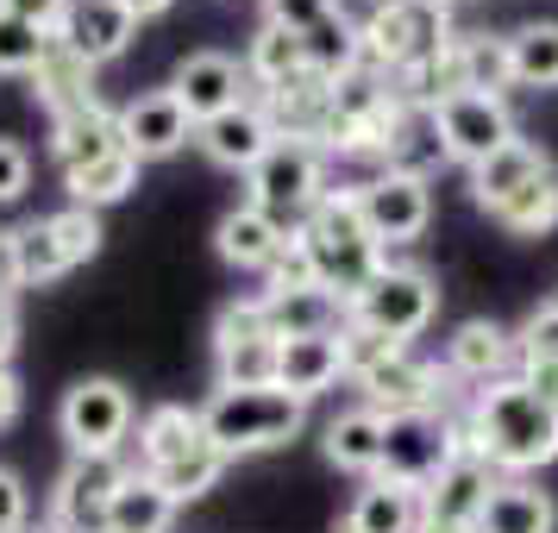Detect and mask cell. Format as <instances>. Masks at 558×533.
Returning <instances> with one entry per match:
<instances>
[{"label": "cell", "mask_w": 558, "mask_h": 533, "mask_svg": "<svg viewBox=\"0 0 558 533\" xmlns=\"http://www.w3.org/2000/svg\"><path fill=\"white\" fill-rule=\"evenodd\" d=\"M45 51H51V32L26 26L20 13L0 7V76H32L45 63Z\"/></svg>", "instance_id": "39"}, {"label": "cell", "mask_w": 558, "mask_h": 533, "mask_svg": "<svg viewBox=\"0 0 558 533\" xmlns=\"http://www.w3.org/2000/svg\"><path fill=\"white\" fill-rule=\"evenodd\" d=\"M26 182H32V152L20 145V138H7V132H0V207L20 202V195H26Z\"/></svg>", "instance_id": "43"}, {"label": "cell", "mask_w": 558, "mask_h": 533, "mask_svg": "<svg viewBox=\"0 0 558 533\" xmlns=\"http://www.w3.org/2000/svg\"><path fill=\"white\" fill-rule=\"evenodd\" d=\"M227 464H232V458L220 452L214 439H202V446H195L189 458H177L170 471H157V483H163V489H170L177 502H202L207 489H214V483L227 477Z\"/></svg>", "instance_id": "38"}, {"label": "cell", "mask_w": 558, "mask_h": 533, "mask_svg": "<svg viewBox=\"0 0 558 533\" xmlns=\"http://www.w3.org/2000/svg\"><path fill=\"white\" fill-rule=\"evenodd\" d=\"M120 138H126V152L138 163H157V157H177L195 138V120L177 101V88H151V95L120 107Z\"/></svg>", "instance_id": "16"}, {"label": "cell", "mask_w": 558, "mask_h": 533, "mask_svg": "<svg viewBox=\"0 0 558 533\" xmlns=\"http://www.w3.org/2000/svg\"><path fill=\"white\" fill-rule=\"evenodd\" d=\"M13 414H20V377L13 364H0V427H13Z\"/></svg>", "instance_id": "50"}, {"label": "cell", "mask_w": 558, "mask_h": 533, "mask_svg": "<svg viewBox=\"0 0 558 533\" xmlns=\"http://www.w3.org/2000/svg\"><path fill=\"white\" fill-rule=\"evenodd\" d=\"M13 239H20V282H26V289H51L57 277H70V270H76L70 252L57 245L51 220H32V227H20Z\"/></svg>", "instance_id": "36"}, {"label": "cell", "mask_w": 558, "mask_h": 533, "mask_svg": "<svg viewBox=\"0 0 558 533\" xmlns=\"http://www.w3.org/2000/svg\"><path fill=\"white\" fill-rule=\"evenodd\" d=\"M357 389H364V408H377L383 421H389V414L446 408V371H439L433 358H414L408 346H402V352H389L377 371H364Z\"/></svg>", "instance_id": "13"}, {"label": "cell", "mask_w": 558, "mask_h": 533, "mask_svg": "<svg viewBox=\"0 0 558 533\" xmlns=\"http://www.w3.org/2000/svg\"><path fill=\"white\" fill-rule=\"evenodd\" d=\"M277 352H282V332L270 327L264 295L220 307V320H214V383H220V389L277 383Z\"/></svg>", "instance_id": "8"}, {"label": "cell", "mask_w": 558, "mask_h": 533, "mask_svg": "<svg viewBox=\"0 0 558 533\" xmlns=\"http://www.w3.org/2000/svg\"><path fill=\"white\" fill-rule=\"evenodd\" d=\"M489 220H496L508 239H546V232L558 227V170L553 177H539V182H527L521 195H508Z\"/></svg>", "instance_id": "34"}, {"label": "cell", "mask_w": 558, "mask_h": 533, "mask_svg": "<svg viewBox=\"0 0 558 533\" xmlns=\"http://www.w3.org/2000/svg\"><path fill=\"white\" fill-rule=\"evenodd\" d=\"M508 63H514V88H558V26L533 20V26L508 32Z\"/></svg>", "instance_id": "33"}, {"label": "cell", "mask_w": 558, "mask_h": 533, "mask_svg": "<svg viewBox=\"0 0 558 533\" xmlns=\"http://www.w3.org/2000/svg\"><path fill=\"white\" fill-rule=\"evenodd\" d=\"M207 439L202 427V408H182V402H157L145 421H138V471H170L177 458H189Z\"/></svg>", "instance_id": "23"}, {"label": "cell", "mask_w": 558, "mask_h": 533, "mask_svg": "<svg viewBox=\"0 0 558 533\" xmlns=\"http://www.w3.org/2000/svg\"><path fill=\"white\" fill-rule=\"evenodd\" d=\"M357 32H364V63L383 76H414L452 45L446 0H377Z\"/></svg>", "instance_id": "4"}, {"label": "cell", "mask_w": 558, "mask_h": 533, "mask_svg": "<svg viewBox=\"0 0 558 533\" xmlns=\"http://www.w3.org/2000/svg\"><path fill=\"white\" fill-rule=\"evenodd\" d=\"M132 38H138V20H132L120 0H70V13H63V26H57V45L76 51L88 70L113 63Z\"/></svg>", "instance_id": "17"}, {"label": "cell", "mask_w": 558, "mask_h": 533, "mask_svg": "<svg viewBox=\"0 0 558 533\" xmlns=\"http://www.w3.org/2000/svg\"><path fill=\"white\" fill-rule=\"evenodd\" d=\"M57 232V245L70 252V264H88V257L101 252V220H95V207H57V214H45Z\"/></svg>", "instance_id": "40"}, {"label": "cell", "mask_w": 558, "mask_h": 533, "mask_svg": "<svg viewBox=\"0 0 558 533\" xmlns=\"http://www.w3.org/2000/svg\"><path fill=\"white\" fill-rule=\"evenodd\" d=\"M202 427L227 458L277 452L289 439H302L307 402L289 396L282 383H257V389H220V383H214V396H207V408H202Z\"/></svg>", "instance_id": "3"}, {"label": "cell", "mask_w": 558, "mask_h": 533, "mask_svg": "<svg viewBox=\"0 0 558 533\" xmlns=\"http://www.w3.org/2000/svg\"><path fill=\"white\" fill-rule=\"evenodd\" d=\"M26 514H32L26 483H20L13 471H7V464H0V533H20V528H26Z\"/></svg>", "instance_id": "46"}, {"label": "cell", "mask_w": 558, "mask_h": 533, "mask_svg": "<svg viewBox=\"0 0 558 533\" xmlns=\"http://www.w3.org/2000/svg\"><path fill=\"white\" fill-rule=\"evenodd\" d=\"M345 377V358H339V332H307V339H282L277 352V383L289 396H327L332 383Z\"/></svg>", "instance_id": "22"}, {"label": "cell", "mask_w": 558, "mask_h": 533, "mask_svg": "<svg viewBox=\"0 0 558 533\" xmlns=\"http://www.w3.org/2000/svg\"><path fill=\"white\" fill-rule=\"evenodd\" d=\"M245 63L227 51H189L177 63V76H170V88H177V101L189 107V120L195 126H207V120H220V113H232V107H245Z\"/></svg>", "instance_id": "14"}, {"label": "cell", "mask_w": 558, "mask_h": 533, "mask_svg": "<svg viewBox=\"0 0 558 533\" xmlns=\"http://www.w3.org/2000/svg\"><path fill=\"white\" fill-rule=\"evenodd\" d=\"M458 51H464V88H477V95H502V88H514V63H508V38H489V32H471V38H458Z\"/></svg>", "instance_id": "37"}, {"label": "cell", "mask_w": 558, "mask_h": 533, "mask_svg": "<svg viewBox=\"0 0 558 533\" xmlns=\"http://www.w3.org/2000/svg\"><path fill=\"white\" fill-rule=\"evenodd\" d=\"M464 452V408H421V414H389L383 421V471L408 489H427L452 458Z\"/></svg>", "instance_id": "5"}, {"label": "cell", "mask_w": 558, "mask_h": 533, "mask_svg": "<svg viewBox=\"0 0 558 533\" xmlns=\"http://www.w3.org/2000/svg\"><path fill=\"white\" fill-rule=\"evenodd\" d=\"M477 533H558V502L553 489H539L533 477H502L489 489Z\"/></svg>", "instance_id": "24"}, {"label": "cell", "mask_w": 558, "mask_h": 533, "mask_svg": "<svg viewBox=\"0 0 558 533\" xmlns=\"http://www.w3.org/2000/svg\"><path fill=\"white\" fill-rule=\"evenodd\" d=\"M389 352H402L396 339H383V332H371V327H357V320H345L339 327V358H345V377H364V371H377Z\"/></svg>", "instance_id": "42"}, {"label": "cell", "mask_w": 558, "mask_h": 533, "mask_svg": "<svg viewBox=\"0 0 558 533\" xmlns=\"http://www.w3.org/2000/svg\"><path fill=\"white\" fill-rule=\"evenodd\" d=\"M357 214L364 227L377 232V245H408L433 227V189L427 177H408V170H377V177L357 182Z\"/></svg>", "instance_id": "11"}, {"label": "cell", "mask_w": 558, "mask_h": 533, "mask_svg": "<svg viewBox=\"0 0 558 533\" xmlns=\"http://www.w3.org/2000/svg\"><path fill=\"white\" fill-rule=\"evenodd\" d=\"M120 7H126L132 20H157V13H170L177 0H120Z\"/></svg>", "instance_id": "51"}, {"label": "cell", "mask_w": 558, "mask_h": 533, "mask_svg": "<svg viewBox=\"0 0 558 533\" xmlns=\"http://www.w3.org/2000/svg\"><path fill=\"white\" fill-rule=\"evenodd\" d=\"M433 314H439V282L427 270H414V264H383L377 277L364 282L352 295V320L357 327L383 332V339H421L433 327Z\"/></svg>", "instance_id": "7"}, {"label": "cell", "mask_w": 558, "mask_h": 533, "mask_svg": "<svg viewBox=\"0 0 558 533\" xmlns=\"http://www.w3.org/2000/svg\"><path fill=\"white\" fill-rule=\"evenodd\" d=\"M245 182H252L245 202L264 207L277 227L295 232L307 214L320 207V195H327V152H320V145H302V138H277Z\"/></svg>", "instance_id": "6"}, {"label": "cell", "mask_w": 558, "mask_h": 533, "mask_svg": "<svg viewBox=\"0 0 558 533\" xmlns=\"http://www.w3.org/2000/svg\"><path fill=\"white\" fill-rule=\"evenodd\" d=\"M521 352L527 358H558V302H546L527 327H521Z\"/></svg>", "instance_id": "45"}, {"label": "cell", "mask_w": 558, "mask_h": 533, "mask_svg": "<svg viewBox=\"0 0 558 533\" xmlns=\"http://www.w3.org/2000/svg\"><path fill=\"white\" fill-rule=\"evenodd\" d=\"M514 377L527 383V389L539 396V402H553V408H558V358H527V352H521Z\"/></svg>", "instance_id": "47"}, {"label": "cell", "mask_w": 558, "mask_h": 533, "mask_svg": "<svg viewBox=\"0 0 558 533\" xmlns=\"http://www.w3.org/2000/svg\"><path fill=\"white\" fill-rule=\"evenodd\" d=\"M7 13H20L26 26H38V32H51L57 38V26H63V13H70V0H0Z\"/></svg>", "instance_id": "48"}, {"label": "cell", "mask_w": 558, "mask_h": 533, "mask_svg": "<svg viewBox=\"0 0 558 533\" xmlns=\"http://www.w3.org/2000/svg\"><path fill=\"white\" fill-rule=\"evenodd\" d=\"M289 239V227H277L264 207H232L227 220H220V232H214V245H220V257L227 264H239V270H264L270 257H277V245Z\"/></svg>", "instance_id": "30"}, {"label": "cell", "mask_w": 558, "mask_h": 533, "mask_svg": "<svg viewBox=\"0 0 558 533\" xmlns=\"http://www.w3.org/2000/svg\"><path fill=\"white\" fill-rule=\"evenodd\" d=\"M32 95L45 101V113H51V120H63V113H82V107H95V70H88L76 51H63V45L51 38L45 63L32 70Z\"/></svg>", "instance_id": "29"}, {"label": "cell", "mask_w": 558, "mask_h": 533, "mask_svg": "<svg viewBox=\"0 0 558 533\" xmlns=\"http://www.w3.org/2000/svg\"><path fill=\"white\" fill-rule=\"evenodd\" d=\"M539 177H553V157H546V145H533V138H508L489 163H477V170H471V195H477L483 214H496L508 195H521V189H527V182H539Z\"/></svg>", "instance_id": "21"}, {"label": "cell", "mask_w": 558, "mask_h": 533, "mask_svg": "<svg viewBox=\"0 0 558 533\" xmlns=\"http://www.w3.org/2000/svg\"><path fill=\"white\" fill-rule=\"evenodd\" d=\"M132 464H120V452H82L70 458V471L57 483L51 502V533H107V502L126 483Z\"/></svg>", "instance_id": "12"}, {"label": "cell", "mask_w": 558, "mask_h": 533, "mask_svg": "<svg viewBox=\"0 0 558 533\" xmlns=\"http://www.w3.org/2000/svg\"><path fill=\"white\" fill-rule=\"evenodd\" d=\"M514 364H521V339H508V327H496V320H464L446 339V377H464L471 389L508 377Z\"/></svg>", "instance_id": "19"}, {"label": "cell", "mask_w": 558, "mask_h": 533, "mask_svg": "<svg viewBox=\"0 0 558 533\" xmlns=\"http://www.w3.org/2000/svg\"><path fill=\"white\" fill-rule=\"evenodd\" d=\"M245 76H252V82H264V95H270V88H289L295 76H307L302 38L264 20V26L252 32V45H245Z\"/></svg>", "instance_id": "32"}, {"label": "cell", "mask_w": 558, "mask_h": 533, "mask_svg": "<svg viewBox=\"0 0 558 533\" xmlns=\"http://www.w3.org/2000/svg\"><path fill=\"white\" fill-rule=\"evenodd\" d=\"M177 496L151 477V471H126V483L107 502V533H170L177 521Z\"/></svg>", "instance_id": "27"}, {"label": "cell", "mask_w": 558, "mask_h": 533, "mask_svg": "<svg viewBox=\"0 0 558 533\" xmlns=\"http://www.w3.org/2000/svg\"><path fill=\"white\" fill-rule=\"evenodd\" d=\"M70 182V202L76 207H107V202H126L132 189H138V157L132 152H113L101 157V163H88V170H76Z\"/></svg>", "instance_id": "35"}, {"label": "cell", "mask_w": 558, "mask_h": 533, "mask_svg": "<svg viewBox=\"0 0 558 533\" xmlns=\"http://www.w3.org/2000/svg\"><path fill=\"white\" fill-rule=\"evenodd\" d=\"M195 145H202L207 163L252 177L257 163H264V152L277 145V126H270V113H264L257 101H245V107H232V113H220V120L195 126Z\"/></svg>", "instance_id": "18"}, {"label": "cell", "mask_w": 558, "mask_h": 533, "mask_svg": "<svg viewBox=\"0 0 558 533\" xmlns=\"http://www.w3.org/2000/svg\"><path fill=\"white\" fill-rule=\"evenodd\" d=\"M496 483H502V471L464 446V452H458L452 464L421 489V514H427V521H452V528H477Z\"/></svg>", "instance_id": "15"}, {"label": "cell", "mask_w": 558, "mask_h": 533, "mask_svg": "<svg viewBox=\"0 0 558 533\" xmlns=\"http://www.w3.org/2000/svg\"><path fill=\"white\" fill-rule=\"evenodd\" d=\"M264 314L282 339H307V332H339L352 320V302L332 295V289H282V295H264Z\"/></svg>", "instance_id": "26"}, {"label": "cell", "mask_w": 558, "mask_h": 533, "mask_svg": "<svg viewBox=\"0 0 558 533\" xmlns=\"http://www.w3.org/2000/svg\"><path fill=\"white\" fill-rule=\"evenodd\" d=\"M314 257H307V245H302V232H289L277 245V257L264 264V295H282V289H314Z\"/></svg>", "instance_id": "41"}, {"label": "cell", "mask_w": 558, "mask_h": 533, "mask_svg": "<svg viewBox=\"0 0 558 533\" xmlns=\"http://www.w3.org/2000/svg\"><path fill=\"white\" fill-rule=\"evenodd\" d=\"M264 7H270V26H282V32L302 38V32H314L320 20H327L339 0H264Z\"/></svg>", "instance_id": "44"}, {"label": "cell", "mask_w": 558, "mask_h": 533, "mask_svg": "<svg viewBox=\"0 0 558 533\" xmlns=\"http://www.w3.org/2000/svg\"><path fill=\"white\" fill-rule=\"evenodd\" d=\"M57 427L70 439V452H120L132 433V389L120 377H76L63 389Z\"/></svg>", "instance_id": "9"}, {"label": "cell", "mask_w": 558, "mask_h": 533, "mask_svg": "<svg viewBox=\"0 0 558 533\" xmlns=\"http://www.w3.org/2000/svg\"><path fill=\"white\" fill-rule=\"evenodd\" d=\"M433 126H439L446 157H452V163H464V170L489 163L508 138H521L502 95H477V88H464V95H452V101L433 107Z\"/></svg>", "instance_id": "10"}, {"label": "cell", "mask_w": 558, "mask_h": 533, "mask_svg": "<svg viewBox=\"0 0 558 533\" xmlns=\"http://www.w3.org/2000/svg\"><path fill=\"white\" fill-rule=\"evenodd\" d=\"M414 533H477V528H452V521H427V514H421V528Z\"/></svg>", "instance_id": "53"}, {"label": "cell", "mask_w": 558, "mask_h": 533, "mask_svg": "<svg viewBox=\"0 0 558 533\" xmlns=\"http://www.w3.org/2000/svg\"><path fill=\"white\" fill-rule=\"evenodd\" d=\"M421 528V489H408L396 477H371L345 508L339 533H414Z\"/></svg>", "instance_id": "25"}, {"label": "cell", "mask_w": 558, "mask_h": 533, "mask_svg": "<svg viewBox=\"0 0 558 533\" xmlns=\"http://www.w3.org/2000/svg\"><path fill=\"white\" fill-rule=\"evenodd\" d=\"M13 339H20V320H13V307H0V364L13 358Z\"/></svg>", "instance_id": "52"}, {"label": "cell", "mask_w": 558, "mask_h": 533, "mask_svg": "<svg viewBox=\"0 0 558 533\" xmlns=\"http://www.w3.org/2000/svg\"><path fill=\"white\" fill-rule=\"evenodd\" d=\"M295 232H302L307 257H314V277H320V289L345 295V302H352L357 289H364V282L389 264V252L377 245V232L364 227V214H357V189H327V195H320V207H314Z\"/></svg>", "instance_id": "2"}, {"label": "cell", "mask_w": 558, "mask_h": 533, "mask_svg": "<svg viewBox=\"0 0 558 533\" xmlns=\"http://www.w3.org/2000/svg\"><path fill=\"white\" fill-rule=\"evenodd\" d=\"M302 57H307V76L345 82L357 63H364V32H357V20H345V13L332 7L314 32H302Z\"/></svg>", "instance_id": "31"}, {"label": "cell", "mask_w": 558, "mask_h": 533, "mask_svg": "<svg viewBox=\"0 0 558 533\" xmlns=\"http://www.w3.org/2000/svg\"><path fill=\"white\" fill-rule=\"evenodd\" d=\"M20 289H26V282H20V239L0 227V307H13Z\"/></svg>", "instance_id": "49"}, {"label": "cell", "mask_w": 558, "mask_h": 533, "mask_svg": "<svg viewBox=\"0 0 558 533\" xmlns=\"http://www.w3.org/2000/svg\"><path fill=\"white\" fill-rule=\"evenodd\" d=\"M464 446L489 458L502 477H533L539 464L558 458V408L539 402L514 371L496 383H477L464 402Z\"/></svg>", "instance_id": "1"}, {"label": "cell", "mask_w": 558, "mask_h": 533, "mask_svg": "<svg viewBox=\"0 0 558 533\" xmlns=\"http://www.w3.org/2000/svg\"><path fill=\"white\" fill-rule=\"evenodd\" d=\"M113 152H126V138H120V113H107L101 101L51 120V157L63 177H76V170H88V163H101Z\"/></svg>", "instance_id": "20"}, {"label": "cell", "mask_w": 558, "mask_h": 533, "mask_svg": "<svg viewBox=\"0 0 558 533\" xmlns=\"http://www.w3.org/2000/svg\"><path fill=\"white\" fill-rule=\"evenodd\" d=\"M327 464L352 471V477H377L383 471V414L377 408H345L327 421Z\"/></svg>", "instance_id": "28"}]
</instances>
